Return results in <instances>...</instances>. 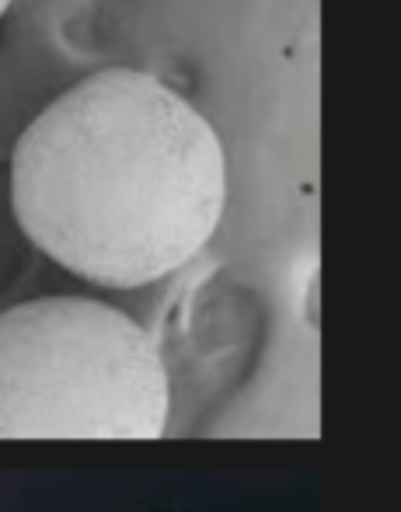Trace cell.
Masks as SVG:
<instances>
[{
	"instance_id": "obj_1",
	"label": "cell",
	"mask_w": 401,
	"mask_h": 512,
	"mask_svg": "<svg viewBox=\"0 0 401 512\" xmlns=\"http://www.w3.org/2000/svg\"><path fill=\"white\" fill-rule=\"evenodd\" d=\"M227 203L220 136L140 70H98L21 133L11 206L25 237L74 276L136 290L213 241Z\"/></svg>"
},
{
	"instance_id": "obj_2",
	"label": "cell",
	"mask_w": 401,
	"mask_h": 512,
	"mask_svg": "<svg viewBox=\"0 0 401 512\" xmlns=\"http://www.w3.org/2000/svg\"><path fill=\"white\" fill-rule=\"evenodd\" d=\"M171 384L143 324L91 297L0 314V439H161Z\"/></svg>"
},
{
	"instance_id": "obj_3",
	"label": "cell",
	"mask_w": 401,
	"mask_h": 512,
	"mask_svg": "<svg viewBox=\"0 0 401 512\" xmlns=\"http://www.w3.org/2000/svg\"><path fill=\"white\" fill-rule=\"evenodd\" d=\"M11 7V0H0V18H4V11Z\"/></svg>"
}]
</instances>
